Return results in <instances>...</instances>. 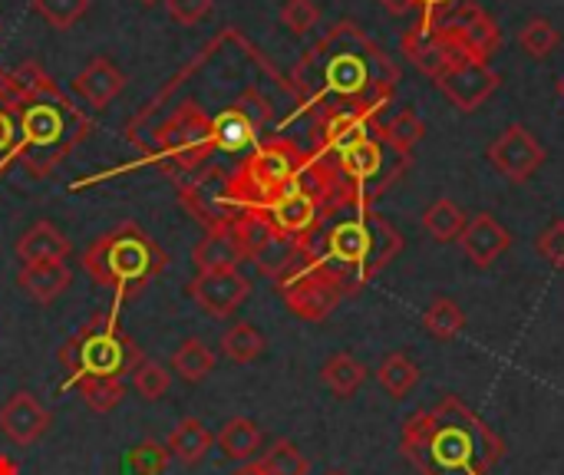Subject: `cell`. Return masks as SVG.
Returning <instances> with one entry per match:
<instances>
[{
    "mask_svg": "<svg viewBox=\"0 0 564 475\" xmlns=\"http://www.w3.org/2000/svg\"><path fill=\"white\" fill-rule=\"evenodd\" d=\"M373 132H377V119H370V116L347 112V109L324 112V116H317V129H314V152L337 159V155H344L347 149H354L357 142L370 139Z\"/></svg>",
    "mask_w": 564,
    "mask_h": 475,
    "instance_id": "cell-18",
    "label": "cell"
},
{
    "mask_svg": "<svg viewBox=\"0 0 564 475\" xmlns=\"http://www.w3.org/2000/svg\"><path fill=\"white\" fill-rule=\"evenodd\" d=\"M231 475H264V473H261V466H258V463H245L238 473H231Z\"/></svg>",
    "mask_w": 564,
    "mask_h": 475,
    "instance_id": "cell-48",
    "label": "cell"
},
{
    "mask_svg": "<svg viewBox=\"0 0 564 475\" xmlns=\"http://www.w3.org/2000/svg\"><path fill=\"white\" fill-rule=\"evenodd\" d=\"M0 475H17V466L7 456H0Z\"/></svg>",
    "mask_w": 564,
    "mask_h": 475,
    "instance_id": "cell-49",
    "label": "cell"
},
{
    "mask_svg": "<svg viewBox=\"0 0 564 475\" xmlns=\"http://www.w3.org/2000/svg\"><path fill=\"white\" fill-rule=\"evenodd\" d=\"M304 245L311 258L347 281L350 294H360V288H367L403 251V235L370 208L327 222L317 235L304 238Z\"/></svg>",
    "mask_w": 564,
    "mask_h": 475,
    "instance_id": "cell-3",
    "label": "cell"
},
{
    "mask_svg": "<svg viewBox=\"0 0 564 475\" xmlns=\"http://www.w3.org/2000/svg\"><path fill=\"white\" fill-rule=\"evenodd\" d=\"M142 3H155V0H142Z\"/></svg>",
    "mask_w": 564,
    "mask_h": 475,
    "instance_id": "cell-52",
    "label": "cell"
},
{
    "mask_svg": "<svg viewBox=\"0 0 564 475\" xmlns=\"http://www.w3.org/2000/svg\"><path fill=\"white\" fill-rule=\"evenodd\" d=\"M212 142H215V152L241 155L261 142V126L238 106H228L218 116H212Z\"/></svg>",
    "mask_w": 564,
    "mask_h": 475,
    "instance_id": "cell-21",
    "label": "cell"
},
{
    "mask_svg": "<svg viewBox=\"0 0 564 475\" xmlns=\"http://www.w3.org/2000/svg\"><path fill=\"white\" fill-rule=\"evenodd\" d=\"M212 443H215V436L205 430V423L198 417H185V420H178V427L172 430L165 446L182 466H198L212 453Z\"/></svg>",
    "mask_w": 564,
    "mask_h": 475,
    "instance_id": "cell-27",
    "label": "cell"
},
{
    "mask_svg": "<svg viewBox=\"0 0 564 475\" xmlns=\"http://www.w3.org/2000/svg\"><path fill=\"white\" fill-rule=\"evenodd\" d=\"M73 271L63 261H36V265H23L17 274V288L36 301V304H53L56 298H63V291L69 288Z\"/></svg>",
    "mask_w": 564,
    "mask_h": 475,
    "instance_id": "cell-22",
    "label": "cell"
},
{
    "mask_svg": "<svg viewBox=\"0 0 564 475\" xmlns=\"http://www.w3.org/2000/svg\"><path fill=\"white\" fill-rule=\"evenodd\" d=\"M185 291L208 317H231L251 298V281L241 271H198Z\"/></svg>",
    "mask_w": 564,
    "mask_h": 475,
    "instance_id": "cell-15",
    "label": "cell"
},
{
    "mask_svg": "<svg viewBox=\"0 0 564 475\" xmlns=\"http://www.w3.org/2000/svg\"><path fill=\"white\" fill-rule=\"evenodd\" d=\"M423 327L436 341H456L466 331V314L453 298H433L423 314Z\"/></svg>",
    "mask_w": 564,
    "mask_h": 475,
    "instance_id": "cell-34",
    "label": "cell"
},
{
    "mask_svg": "<svg viewBox=\"0 0 564 475\" xmlns=\"http://www.w3.org/2000/svg\"><path fill=\"white\" fill-rule=\"evenodd\" d=\"M145 360L142 347L119 327V304L99 311L86 327H79L63 347L59 364L69 374V387L86 377H129Z\"/></svg>",
    "mask_w": 564,
    "mask_h": 475,
    "instance_id": "cell-6",
    "label": "cell"
},
{
    "mask_svg": "<svg viewBox=\"0 0 564 475\" xmlns=\"http://www.w3.org/2000/svg\"><path fill=\"white\" fill-rule=\"evenodd\" d=\"M307 155L311 152H304L294 139H284V136L258 142L248 152V159L231 172V182H228L238 215L251 208H264L284 188H291L297 175L304 172Z\"/></svg>",
    "mask_w": 564,
    "mask_h": 475,
    "instance_id": "cell-7",
    "label": "cell"
},
{
    "mask_svg": "<svg viewBox=\"0 0 564 475\" xmlns=\"http://www.w3.org/2000/svg\"><path fill=\"white\" fill-rule=\"evenodd\" d=\"M17 122H20V165L33 179L50 175L93 132L89 116L59 86H53L36 99H26L17 109Z\"/></svg>",
    "mask_w": 564,
    "mask_h": 475,
    "instance_id": "cell-5",
    "label": "cell"
},
{
    "mask_svg": "<svg viewBox=\"0 0 564 475\" xmlns=\"http://www.w3.org/2000/svg\"><path fill=\"white\" fill-rule=\"evenodd\" d=\"M433 83L459 112H476L499 93L502 76L489 63H476L463 56V60H453Z\"/></svg>",
    "mask_w": 564,
    "mask_h": 475,
    "instance_id": "cell-12",
    "label": "cell"
},
{
    "mask_svg": "<svg viewBox=\"0 0 564 475\" xmlns=\"http://www.w3.org/2000/svg\"><path fill=\"white\" fill-rule=\"evenodd\" d=\"M301 245H304V241H301ZM274 284H278V294H281V301L288 304V311H291L294 317L307 321V324L327 321V317L337 311V304L350 294L347 281H344L337 271L324 268L317 258H311L307 245H304L301 261H297L288 274H281Z\"/></svg>",
    "mask_w": 564,
    "mask_h": 475,
    "instance_id": "cell-9",
    "label": "cell"
},
{
    "mask_svg": "<svg viewBox=\"0 0 564 475\" xmlns=\"http://www.w3.org/2000/svg\"><path fill=\"white\" fill-rule=\"evenodd\" d=\"M261 473L264 475H307L311 463L307 456L291 443V440H278L271 443V450H264V456L258 460Z\"/></svg>",
    "mask_w": 564,
    "mask_h": 475,
    "instance_id": "cell-38",
    "label": "cell"
},
{
    "mask_svg": "<svg viewBox=\"0 0 564 475\" xmlns=\"http://www.w3.org/2000/svg\"><path fill=\"white\" fill-rule=\"evenodd\" d=\"M400 453L420 475H489L506 456V440L459 397L403 420Z\"/></svg>",
    "mask_w": 564,
    "mask_h": 475,
    "instance_id": "cell-2",
    "label": "cell"
},
{
    "mask_svg": "<svg viewBox=\"0 0 564 475\" xmlns=\"http://www.w3.org/2000/svg\"><path fill=\"white\" fill-rule=\"evenodd\" d=\"M152 149L159 155V165L175 179H185V175L205 169L215 152L212 116H205V109L195 99L178 102L175 112L162 126H155Z\"/></svg>",
    "mask_w": 564,
    "mask_h": 475,
    "instance_id": "cell-8",
    "label": "cell"
},
{
    "mask_svg": "<svg viewBox=\"0 0 564 475\" xmlns=\"http://www.w3.org/2000/svg\"><path fill=\"white\" fill-rule=\"evenodd\" d=\"M169 446L165 443H155V440H142L135 446L126 450L122 456V475H165L169 469Z\"/></svg>",
    "mask_w": 564,
    "mask_h": 475,
    "instance_id": "cell-36",
    "label": "cell"
},
{
    "mask_svg": "<svg viewBox=\"0 0 564 475\" xmlns=\"http://www.w3.org/2000/svg\"><path fill=\"white\" fill-rule=\"evenodd\" d=\"M53 427V413L26 390L13 393L3 407H0V433L13 443V446H33L46 436V430Z\"/></svg>",
    "mask_w": 564,
    "mask_h": 475,
    "instance_id": "cell-16",
    "label": "cell"
},
{
    "mask_svg": "<svg viewBox=\"0 0 564 475\" xmlns=\"http://www.w3.org/2000/svg\"><path fill=\"white\" fill-rule=\"evenodd\" d=\"M0 106H7V109H13V112L23 106L20 86H17V79H13V73L3 69V66H0Z\"/></svg>",
    "mask_w": 564,
    "mask_h": 475,
    "instance_id": "cell-45",
    "label": "cell"
},
{
    "mask_svg": "<svg viewBox=\"0 0 564 475\" xmlns=\"http://www.w3.org/2000/svg\"><path fill=\"white\" fill-rule=\"evenodd\" d=\"M20 162V122H17V112L0 106V175Z\"/></svg>",
    "mask_w": 564,
    "mask_h": 475,
    "instance_id": "cell-42",
    "label": "cell"
},
{
    "mask_svg": "<svg viewBox=\"0 0 564 475\" xmlns=\"http://www.w3.org/2000/svg\"><path fill=\"white\" fill-rule=\"evenodd\" d=\"M377 139L393 149L403 159H413V149L426 139V122L420 119L416 109H400L393 119H387L383 126H377Z\"/></svg>",
    "mask_w": 564,
    "mask_h": 475,
    "instance_id": "cell-25",
    "label": "cell"
},
{
    "mask_svg": "<svg viewBox=\"0 0 564 475\" xmlns=\"http://www.w3.org/2000/svg\"><path fill=\"white\" fill-rule=\"evenodd\" d=\"M33 10L56 30H69L86 10L89 0H33Z\"/></svg>",
    "mask_w": 564,
    "mask_h": 475,
    "instance_id": "cell-40",
    "label": "cell"
},
{
    "mask_svg": "<svg viewBox=\"0 0 564 475\" xmlns=\"http://www.w3.org/2000/svg\"><path fill=\"white\" fill-rule=\"evenodd\" d=\"M215 443H218V450L225 453V460H231V463H251L254 456H258V450H261V443H264V436H261V430H258V423L254 420H248V417H235V420H228L225 427H221V433L215 436Z\"/></svg>",
    "mask_w": 564,
    "mask_h": 475,
    "instance_id": "cell-26",
    "label": "cell"
},
{
    "mask_svg": "<svg viewBox=\"0 0 564 475\" xmlns=\"http://www.w3.org/2000/svg\"><path fill=\"white\" fill-rule=\"evenodd\" d=\"M535 251L552 265V268H564V218H555L545 231H539L535 238Z\"/></svg>",
    "mask_w": 564,
    "mask_h": 475,
    "instance_id": "cell-43",
    "label": "cell"
},
{
    "mask_svg": "<svg viewBox=\"0 0 564 475\" xmlns=\"http://www.w3.org/2000/svg\"><path fill=\"white\" fill-rule=\"evenodd\" d=\"M380 7L393 17H403V13L416 10V0H380Z\"/></svg>",
    "mask_w": 564,
    "mask_h": 475,
    "instance_id": "cell-47",
    "label": "cell"
},
{
    "mask_svg": "<svg viewBox=\"0 0 564 475\" xmlns=\"http://www.w3.org/2000/svg\"><path fill=\"white\" fill-rule=\"evenodd\" d=\"M122 86H126L122 69H119L112 60H106V56L89 60V63L73 76V93H76L79 99H86L93 109H106V106L122 93Z\"/></svg>",
    "mask_w": 564,
    "mask_h": 475,
    "instance_id": "cell-20",
    "label": "cell"
},
{
    "mask_svg": "<svg viewBox=\"0 0 564 475\" xmlns=\"http://www.w3.org/2000/svg\"><path fill=\"white\" fill-rule=\"evenodd\" d=\"M321 384H324L334 397L350 400V397L367 384V367H364L354 354L340 350V354H334V357L321 367Z\"/></svg>",
    "mask_w": 564,
    "mask_h": 475,
    "instance_id": "cell-29",
    "label": "cell"
},
{
    "mask_svg": "<svg viewBox=\"0 0 564 475\" xmlns=\"http://www.w3.org/2000/svg\"><path fill=\"white\" fill-rule=\"evenodd\" d=\"M165 10H169V17L175 23L195 26V23H202L215 10V0H165Z\"/></svg>",
    "mask_w": 564,
    "mask_h": 475,
    "instance_id": "cell-44",
    "label": "cell"
},
{
    "mask_svg": "<svg viewBox=\"0 0 564 475\" xmlns=\"http://www.w3.org/2000/svg\"><path fill=\"white\" fill-rule=\"evenodd\" d=\"M13 251H17L20 265H36V261H66L73 245L53 222H36L17 238Z\"/></svg>",
    "mask_w": 564,
    "mask_h": 475,
    "instance_id": "cell-23",
    "label": "cell"
},
{
    "mask_svg": "<svg viewBox=\"0 0 564 475\" xmlns=\"http://www.w3.org/2000/svg\"><path fill=\"white\" fill-rule=\"evenodd\" d=\"M221 354L231 360V364H254L264 350H268V337L254 327V324H248V321H238V324H231L225 334H221Z\"/></svg>",
    "mask_w": 564,
    "mask_h": 475,
    "instance_id": "cell-33",
    "label": "cell"
},
{
    "mask_svg": "<svg viewBox=\"0 0 564 475\" xmlns=\"http://www.w3.org/2000/svg\"><path fill=\"white\" fill-rule=\"evenodd\" d=\"M489 162L499 175H506L512 185H525L549 159L545 145L532 136L529 126L516 122L506 132H499V139L489 142Z\"/></svg>",
    "mask_w": 564,
    "mask_h": 475,
    "instance_id": "cell-13",
    "label": "cell"
},
{
    "mask_svg": "<svg viewBox=\"0 0 564 475\" xmlns=\"http://www.w3.org/2000/svg\"><path fill=\"white\" fill-rule=\"evenodd\" d=\"M459 248L476 268H489L512 248V231L496 215L476 212L459 235Z\"/></svg>",
    "mask_w": 564,
    "mask_h": 475,
    "instance_id": "cell-19",
    "label": "cell"
},
{
    "mask_svg": "<svg viewBox=\"0 0 564 475\" xmlns=\"http://www.w3.org/2000/svg\"><path fill=\"white\" fill-rule=\"evenodd\" d=\"M466 212L463 205H456L453 198H436L426 212H423V231L440 241V245H449V241H459L463 228H466Z\"/></svg>",
    "mask_w": 564,
    "mask_h": 475,
    "instance_id": "cell-31",
    "label": "cell"
},
{
    "mask_svg": "<svg viewBox=\"0 0 564 475\" xmlns=\"http://www.w3.org/2000/svg\"><path fill=\"white\" fill-rule=\"evenodd\" d=\"M231 231H235V238H238V245H241V251H245L248 261H254V258L278 238L274 225L268 222V215H264L261 208L241 212V215L231 222Z\"/></svg>",
    "mask_w": 564,
    "mask_h": 475,
    "instance_id": "cell-32",
    "label": "cell"
},
{
    "mask_svg": "<svg viewBox=\"0 0 564 475\" xmlns=\"http://www.w3.org/2000/svg\"><path fill=\"white\" fill-rule=\"evenodd\" d=\"M281 23H284L291 33L304 36V33H311V30L321 23V7H317L314 0H288V3L281 7Z\"/></svg>",
    "mask_w": 564,
    "mask_h": 475,
    "instance_id": "cell-41",
    "label": "cell"
},
{
    "mask_svg": "<svg viewBox=\"0 0 564 475\" xmlns=\"http://www.w3.org/2000/svg\"><path fill=\"white\" fill-rule=\"evenodd\" d=\"M73 387L79 390L83 403L93 413H112L126 400V384L112 377H86V380H76Z\"/></svg>",
    "mask_w": 564,
    "mask_h": 475,
    "instance_id": "cell-37",
    "label": "cell"
},
{
    "mask_svg": "<svg viewBox=\"0 0 564 475\" xmlns=\"http://www.w3.org/2000/svg\"><path fill=\"white\" fill-rule=\"evenodd\" d=\"M129 377H132V390L145 403H155V400L169 397V390H172V370L165 364H159V360H149V357Z\"/></svg>",
    "mask_w": 564,
    "mask_h": 475,
    "instance_id": "cell-39",
    "label": "cell"
},
{
    "mask_svg": "<svg viewBox=\"0 0 564 475\" xmlns=\"http://www.w3.org/2000/svg\"><path fill=\"white\" fill-rule=\"evenodd\" d=\"M453 3H456V0H416V10H420V20H423V23H436V20H440L436 13H440V10H449Z\"/></svg>",
    "mask_w": 564,
    "mask_h": 475,
    "instance_id": "cell-46",
    "label": "cell"
},
{
    "mask_svg": "<svg viewBox=\"0 0 564 475\" xmlns=\"http://www.w3.org/2000/svg\"><path fill=\"white\" fill-rule=\"evenodd\" d=\"M397 83L400 66L354 20L334 23L291 69V93L317 116L347 109L377 119Z\"/></svg>",
    "mask_w": 564,
    "mask_h": 475,
    "instance_id": "cell-1",
    "label": "cell"
},
{
    "mask_svg": "<svg viewBox=\"0 0 564 475\" xmlns=\"http://www.w3.org/2000/svg\"><path fill=\"white\" fill-rule=\"evenodd\" d=\"M324 475H347L344 469H330V473H324Z\"/></svg>",
    "mask_w": 564,
    "mask_h": 475,
    "instance_id": "cell-50",
    "label": "cell"
},
{
    "mask_svg": "<svg viewBox=\"0 0 564 475\" xmlns=\"http://www.w3.org/2000/svg\"><path fill=\"white\" fill-rule=\"evenodd\" d=\"M215 367H218L215 350L198 337L182 341L175 347V354H172V370H175V377L182 384H202V380H208L215 374Z\"/></svg>",
    "mask_w": 564,
    "mask_h": 475,
    "instance_id": "cell-28",
    "label": "cell"
},
{
    "mask_svg": "<svg viewBox=\"0 0 564 475\" xmlns=\"http://www.w3.org/2000/svg\"><path fill=\"white\" fill-rule=\"evenodd\" d=\"M169 265L165 248L135 222H122L83 251V271L119 301L139 298Z\"/></svg>",
    "mask_w": 564,
    "mask_h": 475,
    "instance_id": "cell-4",
    "label": "cell"
},
{
    "mask_svg": "<svg viewBox=\"0 0 564 475\" xmlns=\"http://www.w3.org/2000/svg\"><path fill=\"white\" fill-rule=\"evenodd\" d=\"M192 261L198 271H238L248 258L231 228H208L205 238L195 245Z\"/></svg>",
    "mask_w": 564,
    "mask_h": 475,
    "instance_id": "cell-24",
    "label": "cell"
},
{
    "mask_svg": "<svg viewBox=\"0 0 564 475\" xmlns=\"http://www.w3.org/2000/svg\"><path fill=\"white\" fill-rule=\"evenodd\" d=\"M436 23H440L443 36L449 40V46L466 60L489 63L502 50L499 20L489 10H482L479 3H473V0H463L459 7L449 10V17H443Z\"/></svg>",
    "mask_w": 564,
    "mask_h": 475,
    "instance_id": "cell-11",
    "label": "cell"
},
{
    "mask_svg": "<svg viewBox=\"0 0 564 475\" xmlns=\"http://www.w3.org/2000/svg\"><path fill=\"white\" fill-rule=\"evenodd\" d=\"M231 172H225L221 165H205L192 175L182 179L178 185V202L185 205V212L208 228H231V222L238 218V208L231 202Z\"/></svg>",
    "mask_w": 564,
    "mask_h": 475,
    "instance_id": "cell-10",
    "label": "cell"
},
{
    "mask_svg": "<svg viewBox=\"0 0 564 475\" xmlns=\"http://www.w3.org/2000/svg\"><path fill=\"white\" fill-rule=\"evenodd\" d=\"M297 179H301V175H297ZM261 212L268 215V222L274 225V231H278L281 238H291V241H304V238L317 235V231L327 225L324 205H321L301 182H294V185L284 188L278 198H271Z\"/></svg>",
    "mask_w": 564,
    "mask_h": 475,
    "instance_id": "cell-14",
    "label": "cell"
},
{
    "mask_svg": "<svg viewBox=\"0 0 564 475\" xmlns=\"http://www.w3.org/2000/svg\"><path fill=\"white\" fill-rule=\"evenodd\" d=\"M558 43H562V33H558V26L549 17H529L519 26V46L532 60H549L558 50Z\"/></svg>",
    "mask_w": 564,
    "mask_h": 475,
    "instance_id": "cell-35",
    "label": "cell"
},
{
    "mask_svg": "<svg viewBox=\"0 0 564 475\" xmlns=\"http://www.w3.org/2000/svg\"><path fill=\"white\" fill-rule=\"evenodd\" d=\"M558 93H562V99H564V76L558 79Z\"/></svg>",
    "mask_w": 564,
    "mask_h": 475,
    "instance_id": "cell-51",
    "label": "cell"
},
{
    "mask_svg": "<svg viewBox=\"0 0 564 475\" xmlns=\"http://www.w3.org/2000/svg\"><path fill=\"white\" fill-rule=\"evenodd\" d=\"M400 53L420 69V73H426L430 79H436L453 60H463L453 46H449V40L443 36V30H440V23H413L410 30H403V36H400Z\"/></svg>",
    "mask_w": 564,
    "mask_h": 475,
    "instance_id": "cell-17",
    "label": "cell"
},
{
    "mask_svg": "<svg viewBox=\"0 0 564 475\" xmlns=\"http://www.w3.org/2000/svg\"><path fill=\"white\" fill-rule=\"evenodd\" d=\"M377 380H380V387L387 390V397L403 400V397H410V393L420 387L423 370L416 367V360H413V357H406L403 350H393V354H387V357L380 360V367H377Z\"/></svg>",
    "mask_w": 564,
    "mask_h": 475,
    "instance_id": "cell-30",
    "label": "cell"
}]
</instances>
